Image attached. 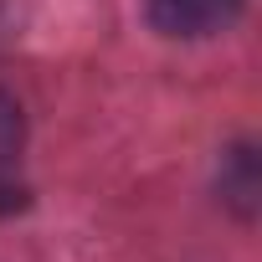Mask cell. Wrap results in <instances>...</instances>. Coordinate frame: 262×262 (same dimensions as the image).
Instances as JSON below:
<instances>
[{"instance_id": "cell-1", "label": "cell", "mask_w": 262, "mask_h": 262, "mask_svg": "<svg viewBox=\"0 0 262 262\" xmlns=\"http://www.w3.org/2000/svg\"><path fill=\"white\" fill-rule=\"evenodd\" d=\"M144 11L155 21V31L180 36V41H201L226 31L242 16V0H144Z\"/></svg>"}, {"instance_id": "cell-2", "label": "cell", "mask_w": 262, "mask_h": 262, "mask_svg": "<svg viewBox=\"0 0 262 262\" xmlns=\"http://www.w3.org/2000/svg\"><path fill=\"white\" fill-rule=\"evenodd\" d=\"M257 190H262V180H257V155H252V144L226 149V155H221V201H226L236 216H252V211H257Z\"/></svg>"}, {"instance_id": "cell-3", "label": "cell", "mask_w": 262, "mask_h": 262, "mask_svg": "<svg viewBox=\"0 0 262 262\" xmlns=\"http://www.w3.org/2000/svg\"><path fill=\"white\" fill-rule=\"evenodd\" d=\"M21 144H26V113H21L16 93H11L6 82H0V175H6V170L16 165Z\"/></svg>"}, {"instance_id": "cell-4", "label": "cell", "mask_w": 262, "mask_h": 262, "mask_svg": "<svg viewBox=\"0 0 262 262\" xmlns=\"http://www.w3.org/2000/svg\"><path fill=\"white\" fill-rule=\"evenodd\" d=\"M21 206H26V190L0 175V216H11V211H21Z\"/></svg>"}]
</instances>
